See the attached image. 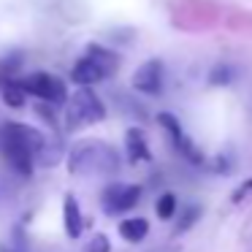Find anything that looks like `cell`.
<instances>
[{"label": "cell", "instance_id": "1", "mask_svg": "<svg viewBox=\"0 0 252 252\" xmlns=\"http://www.w3.org/2000/svg\"><path fill=\"white\" fill-rule=\"evenodd\" d=\"M46 136L25 122H6L0 130V149L6 155V163L19 176L33 174V160L44 152Z\"/></svg>", "mask_w": 252, "mask_h": 252}, {"label": "cell", "instance_id": "2", "mask_svg": "<svg viewBox=\"0 0 252 252\" xmlns=\"http://www.w3.org/2000/svg\"><path fill=\"white\" fill-rule=\"evenodd\" d=\"M68 171L76 176H114L120 158L106 141H76L68 152Z\"/></svg>", "mask_w": 252, "mask_h": 252}, {"label": "cell", "instance_id": "3", "mask_svg": "<svg viewBox=\"0 0 252 252\" xmlns=\"http://www.w3.org/2000/svg\"><path fill=\"white\" fill-rule=\"evenodd\" d=\"M106 117V106L93 87H79L73 98L68 100V130H82L87 125H95Z\"/></svg>", "mask_w": 252, "mask_h": 252}, {"label": "cell", "instance_id": "4", "mask_svg": "<svg viewBox=\"0 0 252 252\" xmlns=\"http://www.w3.org/2000/svg\"><path fill=\"white\" fill-rule=\"evenodd\" d=\"M17 84L22 87L25 95H33V98L46 100V103H65L68 100V90L63 79L52 76V73H33V76L19 79Z\"/></svg>", "mask_w": 252, "mask_h": 252}, {"label": "cell", "instance_id": "5", "mask_svg": "<svg viewBox=\"0 0 252 252\" xmlns=\"http://www.w3.org/2000/svg\"><path fill=\"white\" fill-rule=\"evenodd\" d=\"M141 198V187L138 185H125V182H111L103 192H100V203H103L106 214H122L133 209Z\"/></svg>", "mask_w": 252, "mask_h": 252}, {"label": "cell", "instance_id": "6", "mask_svg": "<svg viewBox=\"0 0 252 252\" xmlns=\"http://www.w3.org/2000/svg\"><path fill=\"white\" fill-rule=\"evenodd\" d=\"M158 122L171 133V141H174V147L182 152V158H187L192 165H203V152L190 141V136H187V133L182 130L179 120H176L174 114H168V111H160V114H158Z\"/></svg>", "mask_w": 252, "mask_h": 252}, {"label": "cell", "instance_id": "7", "mask_svg": "<svg viewBox=\"0 0 252 252\" xmlns=\"http://www.w3.org/2000/svg\"><path fill=\"white\" fill-rule=\"evenodd\" d=\"M163 76H165V68L160 60H147L136 73H133V90L144 95H160L163 90Z\"/></svg>", "mask_w": 252, "mask_h": 252}, {"label": "cell", "instance_id": "8", "mask_svg": "<svg viewBox=\"0 0 252 252\" xmlns=\"http://www.w3.org/2000/svg\"><path fill=\"white\" fill-rule=\"evenodd\" d=\"M106 76H109V71H106L90 52H84L71 68V79H73V84H79V87H93V84L103 82Z\"/></svg>", "mask_w": 252, "mask_h": 252}, {"label": "cell", "instance_id": "9", "mask_svg": "<svg viewBox=\"0 0 252 252\" xmlns=\"http://www.w3.org/2000/svg\"><path fill=\"white\" fill-rule=\"evenodd\" d=\"M63 222H65V233L71 236V239H79L82 236V209H79V201L73 195H65V201H63Z\"/></svg>", "mask_w": 252, "mask_h": 252}, {"label": "cell", "instance_id": "10", "mask_svg": "<svg viewBox=\"0 0 252 252\" xmlns=\"http://www.w3.org/2000/svg\"><path fill=\"white\" fill-rule=\"evenodd\" d=\"M125 149H127V160L130 163H141V160H149V147H147V138L138 127H130L125 133Z\"/></svg>", "mask_w": 252, "mask_h": 252}, {"label": "cell", "instance_id": "11", "mask_svg": "<svg viewBox=\"0 0 252 252\" xmlns=\"http://www.w3.org/2000/svg\"><path fill=\"white\" fill-rule=\"evenodd\" d=\"M149 233V222L144 217H130V220H122L120 222V236L125 241H130V244H138V241H144Z\"/></svg>", "mask_w": 252, "mask_h": 252}, {"label": "cell", "instance_id": "12", "mask_svg": "<svg viewBox=\"0 0 252 252\" xmlns=\"http://www.w3.org/2000/svg\"><path fill=\"white\" fill-rule=\"evenodd\" d=\"M87 52H90V55H93L95 60L100 63V65L106 68V71H109V76L117 71V65H120V55H114V52H111V49H106V46L90 44V46H87Z\"/></svg>", "mask_w": 252, "mask_h": 252}, {"label": "cell", "instance_id": "13", "mask_svg": "<svg viewBox=\"0 0 252 252\" xmlns=\"http://www.w3.org/2000/svg\"><path fill=\"white\" fill-rule=\"evenodd\" d=\"M155 212H158L160 220H171V217H174V212H176V195H174V192H163V195L158 198Z\"/></svg>", "mask_w": 252, "mask_h": 252}, {"label": "cell", "instance_id": "14", "mask_svg": "<svg viewBox=\"0 0 252 252\" xmlns=\"http://www.w3.org/2000/svg\"><path fill=\"white\" fill-rule=\"evenodd\" d=\"M3 98H6V103L14 106V109H19V106L25 103V93L17 82H3Z\"/></svg>", "mask_w": 252, "mask_h": 252}, {"label": "cell", "instance_id": "15", "mask_svg": "<svg viewBox=\"0 0 252 252\" xmlns=\"http://www.w3.org/2000/svg\"><path fill=\"white\" fill-rule=\"evenodd\" d=\"M233 76H236V71L230 65H217L212 71V76H209V82H212V84H230V82H233Z\"/></svg>", "mask_w": 252, "mask_h": 252}, {"label": "cell", "instance_id": "16", "mask_svg": "<svg viewBox=\"0 0 252 252\" xmlns=\"http://www.w3.org/2000/svg\"><path fill=\"white\" fill-rule=\"evenodd\" d=\"M84 252H111L109 236H106V233H95L93 239L84 244Z\"/></svg>", "mask_w": 252, "mask_h": 252}, {"label": "cell", "instance_id": "17", "mask_svg": "<svg viewBox=\"0 0 252 252\" xmlns=\"http://www.w3.org/2000/svg\"><path fill=\"white\" fill-rule=\"evenodd\" d=\"M198 217H201V206H190L185 214H182V220H179V225H176V230H187L190 225H195Z\"/></svg>", "mask_w": 252, "mask_h": 252}, {"label": "cell", "instance_id": "18", "mask_svg": "<svg viewBox=\"0 0 252 252\" xmlns=\"http://www.w3.org/2000/svg\"><path fill=\"white\" fill-rule=\"evenodd\" d=\"M250 190H252V176H250L247 182H241V185H239V190H233V195H230V201H233V203H239V201H241V198H244Z\"/></svg>", "mask_w": 252, "mask_h": 252}, {"label": "cell", "instance_id": "19", "mask_svg": "<svg viewBox=\"0 0 252 252\" xmlns=\"http://www.w3.org/2000/svg\"><path fill=\"white\" fill-rule=\"evenodd\" d=\"M0 252H22V250H14V247H0Z\"/></svg>", "mask_w": 252, "mask_h": 252}]
</instances>
